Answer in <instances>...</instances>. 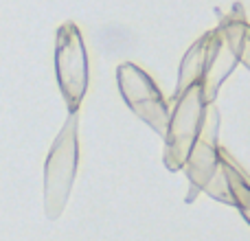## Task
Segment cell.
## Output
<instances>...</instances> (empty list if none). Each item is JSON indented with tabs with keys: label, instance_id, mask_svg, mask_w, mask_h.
Listing matches in <instances>:
<instances>
[{
	"label": "cell",
	"instance_id": "obj_1",
	"mask_svg": "<svg viewBox=\"0 0 250 241\" xmlns=\"http://www.w3.org/2000/svg\"><path fill=\"white\" fill-rule=\"evenodd\" d=\"M79 164L77 141V112H68L62 132L57 134L44 164V208L46 217L55 221L64 213L66 202L75 184V173Z\"/></svg>",
	"mask_w": 250,
	"mask_h": 241
},
{
	"label": "cell",
	"instance_id": "obj_2",
	"mask_svg": "<svg viewBox=\"0 0 250 241\" xmlns=\"http://www.w3.org/2000/svg\"><path fill=\"white\" fill-rule=\"evenodd\" d=\"M217 127H220V112L215 105H207L204 125L191 147L189 156L185 160V171L189 176L191 191H207L213 200H220L224 204H230V195L226 189L224 173L220 167V145H217ZM193 193L189 195V202L193 200Z\"/></svg>",
	"mask_w": 250,
	"mask_h": 241
},
{
	"label": "cell",
	"instance_id": "obj_3",
	"mask_svg": "<svg viewBox=\"0 0 250 241\" xmlns=\"http://www.w3.org/2000/svg\"><path fill=\"white\" fill-rule=\"evenodd\" d=\"M202 86H191L178 99H173V112L169 114L167 132H165V167L169 171H180L185 160L198 138L207 117Z\"/></svg>",
	"mask_w": 250,
	"mask_h": 241
},
{
	"label": "cell",
	"instance_id": "obj_4",
	"mask_svg": "<svg viewBox=\"0 0 250 241\" xmlns=\"http://www.w3.org/2000/svg\"><path fill=\"white\" fill-rule=\"evenodd\" d=\"M55 77L68 112H77L88 90V55L75 22H64L55 33Z\"/></svg>",
	"mask_w": 250,
	"mask_h": 241
},
{
	"label": "cell",
	"instance_id": "obj_5",
	"mask_svg": "<svg viewBox=\"0 0 250 241\" xmlns=\"http://www.w3.org/2000/svg\"><path fill=\"white\" fill-rule=\"evenodd\" d=\"M117 83L127 108L141 120H145L156 134L165 136L169 123V105L154 79L136 64L125 61L117 68Z\"/></svg>",
	"mask_w": 250,
	"mask_h": 241
},
{
	"label": "cell",
	"instance_id": "obj_6",
	"mask_svg": "<svg viewBox=\"0 0 250 241\" xmlns=\"http://www.w3.org/2000/svg\"><path fill=\"white\" fill-rule=\"evenodd\" d=\"M237 57L230 53L222 38L220 29L207 33V60H204V75H202V92L204 101L213 103L220 90V83L235 70Z\"/></svg>",
	"mask_w": 250,
	"mask_h": 241
},
{
	"label": "cell",
	"instance_id": "obj_7",
	"mask_svg": "<svg viewBox=\"0 0 250 241\" xmlns=\"http://www.w3.org/2000/svg\"><path fill=\"white\" fill-rule=\"evenodd\" d=\"M220 167L222 173H224L226 180V189H229L230 195V204L239 208V213L244 215V220H248V195H250V186L246 180V173L233 160V156L226 149L220 147Z\"/></svg>",
	"mask_w": 250,
	"mask_h": 241
},
{
	"label": "cell",
	"instance_id": "obj_8",
	"mask_svg": "<svg viewBox=\"0 0 250 241\" xmlns=\"http://www.w3.org/2000/svg\"><path fill=\"white\" fill-rule=\"evenodd\" d=\"M204 60H207V33L187 51L185 60H182V64H180V73H178V88H176V92H173V99H178V97L185 90H189L191 86H202Z\"/></svg>",
	"mask_w": 250,
	"mask_h": 241
},
{
	"label": "cell",
	"instance_id": "obj_9",
	"mask_svg": "<svg viewBox=\"0 0 250 241\" xmlns=\"http://www.w3.org/2000/svg\"><path fill=\"white\" fill-rule=\"evenodd\" d=\"M237 11H239L237 16L230 13V16H226L224 20H222L220 33H222V38H224L226 46L230 48V53L237 57V61L248 66L246 51H248V31L250 29H248V22H246V16H244L242 7H239Z\"/></svg>",
	"mask_w": 250,
	"mask_h": 241
}]
</instances>
